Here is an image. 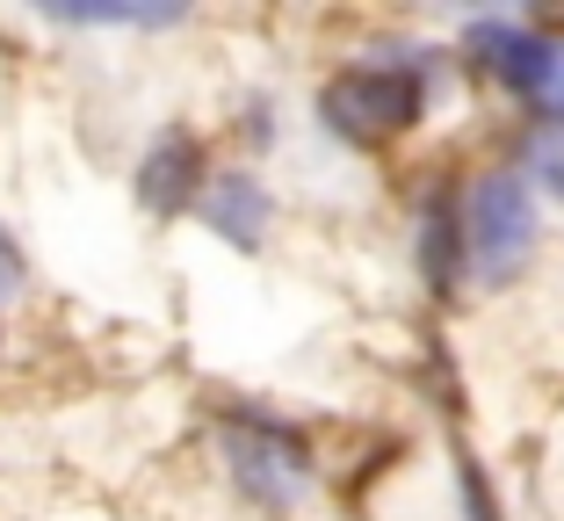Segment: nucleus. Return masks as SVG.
<instances>
[{
	"label": "nucleus",
	"instance_id": "1",
	"mask_svg": "<svg viewBox=\"0 0 564 521\" xmlns=\"http://www.w3.org/2000/svg\"><path fill=\"white\" fill-rule=\"evenodd\" d=\"M456 232H464V261H470L478 283H514V275L529 269V253H535V196H529V182L507 174V167L478 174Z\"/></svg>",
	"mask_w": 564,
	"mask_h": 521
},
{
	"label": "nucleus",
	"instance_id": "11",
	"mask_svg": "<svg viewBox=\"0 0 564 521\" xmlns=\"http://www.w3.org/2000/svg\"><path fill=\"white\" fill-rule=\"evenodd\" d=\"M22 283V253H15V239H8V225H0V297Z\"/></svg>",
	"mask_w": 564,
	"mask_h": 521
},
{
	"label": "nucleus",
	"instance_id": "7",
	"mask_svg": "<svg viewBox=\"0 0 564 521\" xmlns=\"http://www.w3.org/2000/svg\"><path fill=\"white\" fill-rule=\"evenodd\" d=\"M420 269H427V290H434V297H448V290H456V269H464V232H456V210H448V203H434V210H427Z\"/></svg>",
	"mask_w": 564,
	"mask_h": 521
},
{
	"label": "nucleus",
	"instance_id": "2",
	"mask_svg": "<svg viewBox=\"0 0 564 521\" xmlns=\"http://www.w3.org/2000/svg\"><path fill=\"white\" fill-rule=\"evenodd\" d=\"M420 101H427V80L413 66H348L318 87V123L355 145H383L420 123Z\"/></svg>",
	"mask_w": 564,
	"mask_h": 521
},
{
	"label": "nucleus",
	"instance_id": "3",
	"mask_svg": "<svg viewBox=\"0 0 564 521\" xmlns=\"http://www.w3.org/2000/svg\"><path fill=\"white\" fill-rule=\"evenodd\" d=\"M225 456H232V478L253 492L261 507H290L312 478V449H304L297 427L268 421V413H247V421L225 427Z\"/></svg>",
	"mask_w": 564,
	"mask_h": 521
},
{
	"label": "nucleus",
	"instance_id": "8",
	"mask_svg": "<svg viewBox=\"0 0 564 521\" xmlns=\"http://www.w3.org/2000/svg\"><path fill=\"white\" fill-rule=\"evenodd\" d=\"M44 15H58V22H182V8H73V0H51Z\"/></svg>",
	"mask_w": 564,
	"mask_h": 521
},
{
	"label": "nucleus",
	"instance_id": "9",
	"mask_svg": "<svg viewBox=\"0 0 564 521\" xmlns=\"http://www.w3.org/2000/svg\"><path fill=\"white\" fill-rule=\"evenodd\" d=\"M529 152H535V182H543L550 196L564 203V123H535Z\"/></svg>",
	"mask_w": 564,
	"mask_h": 521
},
{
	"label": "nucleus",
	"instance_id": "10",
	"mask_svg": "<svg viewBox=\"0 0 564 521\" xmlns=\"http://www.w3.org/2000/svg\"><path fill=\"white\" fill-rule=\"evenodd\" d=\"M464 507H470V521H499V507L485 500V471L478 464H464Z\"/></svg>",
	"mask_w": 564,
	"mask_h": 521
},
{
	"label": "nucleus",
	"instance_id": "4",
	"mask_svg": "<svg viewBox=\"0 0 564 521\" xmlns=\"http://www.w3.org/2000/svg\"><path fill=\"white\" fill-rule=\"evenodd\" d=\"M470 51L492 80H507L514 95H543L557 80V51L529 30V22H470Z\"/></svg>",
	"mask_w": 564,
	"mask_h": 521
},
{
	"label": "nucleus",
	"instance_id": "5",
	"mask_svg": "<svg viewBox=\"0 0 564 521\" xmlns=\"http://www.w3.org/2000/svg\"><path fill=\"white\" fill-rule=\"evenodd\" d=\"M138 196H145V210H160V218L188 210V203L203 196V145L196 138L166 131L160 145L145 152V167H138Z\"/></svg>",
	"mask_w": 564,
	"mask_h": 521
},
{
	"label": "nucleus",
	"instance_id": "6",
	"mask_svg": "<svg viewBox=\"0 0 564 521\" xmlns=\"http://www.w3.org/2000/svg\"><path fill=\"white\" fill-rule=\"evenodd\" d=\"M196 203H203V218H210V232H225L232 247H261V232H268V196H261V182H253V174H217Z\"/></svg>",
	"mask_w": 564,
	"mask_h": 521
}]
</instances>
